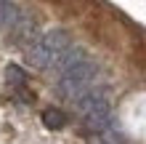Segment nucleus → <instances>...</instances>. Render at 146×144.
Listing matches in <instances>:
<instances>
[{
  "label": "nucleus",
  "mask_w": 146,
  "mask_h": 144,
  "mask_svg": "<svg viewBox=\"0 0 146 144\" xmlns=\"http://www.w3.org/2000/svg\"><path fill=\"white\" fill-rule=\"evenodd\" d=\"M72 46L69 32L64 29H48L45 35H37L27 46V64H32L35 70H50L56 64V59Z\"/></svg>",
  "instance_id": "obj_1"
},
{
  "label": "nucleus",
  "mask_w": 146,
  "mask_h": 144,
  "mask_svg": "<svg viewBox=\"0 0 146 144\" xmlns=\"http://www.w3.org/2000/svg\"><path fill=\"white\" fill-rule=\"evenodd\" d=\"M96 83H98V64L88 56V59H82L80 64H74L66 72L58 75L56 91H58V96L74 101L77 96H82L88 88H93Z\"/></svg>",
  "instance_id": "obj_2"
},
{
  "label": "nucleus",
  "mask_w": 146,
  "mask_h": 144,
  "mask_svg": "<svg viewBox=\"0 0 146 144\" xmlns=\"http://www.w3.org/2000/svg\"><path fill=\"white\" fill-rule=\"evenodd\" d=\"M11 40L13 43H19V46H29L32 40L37 38V21H35V16L27 13V11H21L19 16H16V21L11 24Z\"/></svg>",
  "instance_id": "obj_3"
},
{
  "label": "nucleus",
  "mask_w": 146,
  "mask_h": 144,
  "mask_svg": "<svg viewBox=\"0 0 146 144\" xmlns=\"http://www.w3.org/2000/svg\"><path fill=\"white\" fill-rule=\"evenodd\" d=\"M5 80H8V86H11L16 94H24V96H27V101H32V94H27V91H24L27 78H24V72H21L16 64H8V67H5Z\"/></svg>",
  "instance_id": "obj_4"
},
{
  "label": "nucleus",
  "mask_w": 146,
  "mask_h": 144,
  "mask_svg": "<svg viewBox=\"0 0 146 144\" xmlns=\"http://www.w3.org/2000/svg\"><path fill=\"white\" fill-rule=\"evenodd\" d=\"M19 13H21V8L16 5V3H11V0H3V3H0V29L8 32Z\"/></svg>",
  "instance_id": "obj_5"
},
{
  "label": "nucleus",
  "mask_w": 146,
  "mask_h": 144,
  "mask_svg": "<svg viewBox=\"0 0 146 144\" xmlns=\"http://www.w3.org/2000/svg\"><path fill=\"white\" fill-rule=\"evenodd\" d=\"M42 123H45V128H50V131H61L66 125V115L61 112V109L48 107L45 112H42Z\"/></svg>",
  "instance_id": "obj_6"
}]
</instances>
